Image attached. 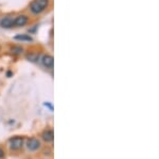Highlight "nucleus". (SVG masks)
Masks as SVG:
<instances>
[{
	"label": "nucleus",
	"mask_w": 159,
	"mask_h": 159,
	"mask_svg": "<svg viewBox=\"0 0 159 159\" xmlns=\"http://www.w3.org/2000/svg\"><path fill=\"white\" fill-rule=\"evenodd\" d=\"M42 137L46 142H51V141H53V139H54V134H53L52 130H46V132H43Z\"/></svg>",
	"instance_id": "423d86ee"
},
{
	"label": "nucleus",
	"mask_w": 159,
	"mask_h": 159,
	"mask_svg": "<svg viewBox=\"0 0 159 159\" xmlns=\"http://www.w3.org/2000/svg\"><path fill=\"white\" fill-rule=\"evenodd\" d=\"M14 38H15V40H18V41H25V42H30V41H32V37H29V35H27V34L16 35Z\"/></svg>",
	"instance_id": "6e6552de"
},
{
	"label": "nucleus",
	"mask_w": 159,
	"mask_h": 159,
	"mask_svg": "<svg viewBox=\"0 0 159 159\" xmlns=\"http://www.w3.org/2000/svg\"><path fill=\"white\" fill-rule=\"evenodd\" d=\"M27 22H28V17L25 16V15H19V16H17L16 18L14 19L13 25H14L15 27H22V26H25Z\"/></svg>",
	"instance_id": "20e7f679"
},
{
	"label": "nucleus",
	"mask_w": 159,
	"mask_h": 159,
	"mask_svg": "<svg viewBox=\"0 0 159 159\" xmlns=\"http://www.w3.org/2000/svg\"><path fill=\"white\" fill-rule=\"evenodd\" d=\"M42 63L45 67L47 68H51L53 67V64H54V60H53V57H51L49 55H46L42 58Z\"/></svg>",
	"instance_id": "39448f33"
},
{
	"label": "nucleus",
	"mask_w": 159,
	"mask_h": 159,
	"mask_svg": "<svg viewBox=\"0 0 159 159\" xmlns=\"http://www.w3.org/2000/svg\"><path fill=\"white\" fill-rule=\"evenodd\" d=\"M24 137H14L12 139H10V147L14 151H17L19 148L22 147L24 145Z\"/></svg>",
	"instance_id": "f03ea898"
},
{
	"label": "nucleus",
	"mask_w": 159,
	"mask_h": 159,
	"mask_svg": "<svg viewBox=\"0 0 159 159\" xmlns=\"http://www.w3.org/2000/svg\"><path fill=\"white\" fill-rule=\"evenodd\" d=\"M3 156H4V152L1 150V148H0V158H2Z\"/></svg>",
	"instance_id": "9d476101"
},
{
	"label": "nucleus",
	"mask_w": 159,
	"mask_h": 159,
	"mask_svg": "<svg viewBox=\"0 0 159 159\" xmlns=\"http://www.w3.org/2000/svg\"><path fill=\"white\" fill-rule=\"evenodd\" d=\"M49 3V0H35L32 4H31V12L33 14H38V13H42L46 7H48Z\"/></svg>",
	"instance_id": "f257e3e1"
},
{
	"label": "nucleus",
	"mask_w": 159,
	"mask_h": 159,
	"mask_svg": "<svg viewBox=\"0 0 159 159\" xmlns=\"http://www.w3.org/2000/svg\"><path fill=\"white\" fill-rule=\"evenodd\" d=\"M28 59H29L30 61H36V60H38V56L34 55V53H31V55L28 56Z\"/></svg>",
	"instance_id": "1a4fd4ad"
},
{
	"label": "nucleus",
	"mask_w": 159,
	"mask_h": 159,
	"mask_svg": "<svg viewBox=\"0 0 159 159\" xmlns=\"http://www.w3.org/2000/svg\"><path fill=\"white\" fill-rule=\"evenodd\" d=\"M27 147L30 151H36L40 147V142H39V140L35 139V138H31V139L28 140Z\"/></svg>",
	"instance_id": "7ed1b4c3"
},
{
	"label": "nucleus",
	"mask_w": 159,
	"mask_h": 159,
	"mask_svg": "<svg viewBox=\"0 0 159 159\" xmlns=\"http://www.w3.org/2000/svg\"><path fill=\"white\" fill-rule=\"evenodd\" d=\"M13 18L11 16H7V17H4L3 19L1 20V22H0V25H1V27L3 28H11L13 26Z\"/></svg>",
	"instance_id": "0eeeda50"
}]
</instances>
